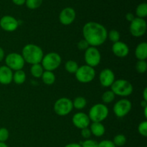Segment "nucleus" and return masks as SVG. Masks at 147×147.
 Here are the masks:
<instances>
[{
	"mask_svg": "<svg viewBox=\"0 0 147 147\" xmlns=\"http://www.w3.org/2000/svg\"><path fill=\"white\" fill-rule=\"evenodd\" d=\"M83 35L92 47L102 45L108 38V32L106 27L96 22H88L83 27Z\"/></svg>",
	"mask_w": 147,
	"mask_h": 147,
	"instance_id": "nucleus-1",
	"label": "nucleus"
},
{
	"mask_svg": "<svg viewBox=\"0 0 147 147\" xmlns=\"http://www.w3.org/2000/svg\"><path fill=\"white\" fill-rule=\"evenodd\" d=\"M22 56L25 63L34 65L41 63L44 53L40 46L34 44H27L23 47Z\"/></svg>",
	"mask_w": 147,
	"mask_h": 147,
	"instance_id": "nucleus-2",
	"label": "nucleus"
},
{
	"mask_svg": "<svg viewBox=\"0 0 147 147\" xmlns=\"http://www.w3.org/2000/svg\"><path fill=\"white\" fill-rule=\"evenodd\" d=\"M111 91L113 92L115 95L126 97L129 96L133 93L134 88L131 83L127 80L124 79H119L113 82L111 86Z\"/></svg>",
	"mask_w": 147,
	"mask_h": 147,
	"instance_id": "nucleus-3",
	"label": "nucleus"
},
{
	"mask_svg": "<svg viewBox=\"0 0 147 147\" xmlns=\"http://www.w3.org/2000/svg\"><path fill=\"white\" fill-rule=\"evenodd\" d=\"M109 110L106 104L97 103L90 108L88 113V117L93 122H100L105 120L108 117Z\"/></svg>",
	"mask_w": 147,
	"mask_h": 147,
	"instance_id": "nucleus-4",
	"label": "nucleus"
},
{
	"mask_svg": "<svg viewBox=\"0 0 147 147\" xmlns=\"http://www.w3.org/2000/svg\"><path fill=\"white\" fill-rule=\"evenodd\" d=\"M62 62V58L60 55L57 53H49L43 56L41 61V65L45 70L52 71L56 70L60 65Z\"/></svg>",
	"mask_w": 147,
	"mask_h": 147,
	"instance_id": "nucleus-5",
	"label": "nucleus"
},
{
	"mask_svg": "<svg viewBox=\"0 0 147 147\" xmlns=\"http://www.w3.org/2000/svg\"><path fill=\"white\" fill-rule=\"evenodd\" d=\"M75 75L78 82L82 83H88L94 80L96 77V70L94 67L85 65L79 67Z\"/></svg>",
	"mask_w": 147,
	"mask_h": 147,
	"instance_id": "nucleus-6",
	"label": "nucleus"
},
{
	"mask_svg": "<svg viewBox=\"0 0 147 147\" xmlns=\"http://www.w3.org/2000/svg\"><path fill=\"white\" fill-rule=\"evenodd\" d=\"M73 109V101L66 97L57 99L54 104V111L60 116H67L72 111Z\"/></svg>",
	"mask_w": 147,
	"mask_h": 147,
	"instance_id": "nucleus-7",
	"label": "nucleus"
},
{
	"mask_svg": "<svg viewBox=\"0 0 147 147\" xmlns=\"http://www.w3.org/2000/svg\"><path fill=\"white\" fill-rule=\"evenodd\" d=\"M5 63L6 66L11 69V70H22L24 66V59L21 54L17 53H11L7 55L5 57Z\"/></svg>",
	"mask_w": 147,
	"mask_h": 147,
	"instance_id": "nucleus-8",
	"label": "nucleus"
},
{
	"mask_svg": "<svg viewBox=\"0 0 147 147\" xmlns=\"http://www.w3.org/2000/svg\"><path fill=\"white\" fill-rule=\"evenodd\" d=\"M84 59L87 65L94 67L100 64L101 60V55L97 47L90 46L85 51Z\"/></svg>",
	"mask_w": 147,
	"mask_h": 147,
	"instance_id": "nucleus-9",
	"label": "nucleus"
},
{
	"mask_svg": "<svg viewBox=\"0 0 147 147\" xmlns=\"http://www.w3.org/2000/svg\"><path fill=\"white\" fill-rule=\"evenodd\" d=\"M147 24L144 19L135 17L134 20L131 22L129 31L131 34L136 37H142L146 32Z\"/></svg>",
	"mask_w": 147,
	"mask_h": 147,
	"instance_id": "nucleus-10",
	"label": "nucleus"
},
{
	"mask_svg": "<svg viewBox=\"0 0 147 147\" xmlns=\"http://www.w3.org/2000/svg\"><path fill=\"white\" fill-rule=\"evenodd\" d=\"M132 108L131 102L126 98L118 100L113 106V112L118 118H123L129 114Z\"/></svg>",
	"mask_w": 147,
	"mask_h": 147,
	"instance_id": "nucleus-11",
	"label": "nucleus"
},
{
	"mask_svg": "<svg viewBox=\"0 0 147 147\" xmlns=\"http://www.w3.org/2000/svg\"><path fill=\"white\" fill-rule=\"evenodd\" d=\"M19 22L12 16L5 15L0 20V27L6 32H14L18 28Z\"/></svg>",
	"mask_w": 147,
	"mask_h": 147,
	"instance_id": "nucleus-12",
	"label": "nucleus"
},
{
	"mask_svg": "<svg viewBox=\"0 0 147 147\" xmlns=\"http://www.w3.org/2000/svg\"><path fill=\"white\" fill-rule=\"evenodd\" d=\"M72 122L76 128L81 130L90 126V120L88 117V115L83 112H78L73 116Z\"/></svg>",
	"mask_w": 147,
	"mask_h": 147,
	"instance_id": "nucleus-13",
	"label": "nucleus"
},
{
	"mask_svg": "<svg viewBox=\"0 0 147 147\" xmlns=\"http://www.w3.org/2000/svg\"><path fill=\"white\" fill-rule=\"evenodd\" d=\"M76 17V13L72 7H66L63 9L59 15L60 22L63 25H70L74 22Z\"/></svg>",
	"mask_w": 147,
	"mask_h": 147,
	"instance_id": "nucleus-14",
	"label": "nucleus"
},
{
	"mask_svg": "<svg viewBox=\"0 0 147 147\" xmlns=\"http://www.w3.org/2000/svg\"><path fill=\"white\" fill-rule=\"evenodd\" d=\"M115 74L109 68H105L100 71L99 74V81L103 87H111L115 81Z\"/></svg>",
	"mask_w": 147,
	"mask_h": 147,
	"instance_id": "nucleus-15",
	"label": "nucleus"
},
{
	"mask_svg": "<svg viewBox=\"0 0 147 147\" xmlns=\"http://www.w3.org/2000/svg\"><path fill=\"white\" fill-rule=\"evenodd\" d=\"M112 52L116 57L123 58L129 55V47L127 44L123 42L119 41L113 43L112 46Z\"/></svg>",
	"mask_w": 147,
	"mask_h": 147,
	"instance_id": "nucleus-16",
	"label": "nucleus"
},
{
	"mask_svg": "<svg viewBox=\"0 0 147 147\" xmlns=\"http://www.w3.org/2000/svg\"><path fill=\"white\" fill-rule=\"evenodd\" d=\"M13 72L7 66H0V83L9 85L12 82Z\"/></svg>",
	"mask_w": 147,
	"mask_h": 147,
	"instance_id": "nucleus-17",
	"label": "nucleus"
},
{
	"mask_svg": "<svg viewBox=\"0 0 147 147\" xmlns=\"http://www.w3.org/2000/svg\"><path fill=\"white\" fill-rule=\"evenodd\" d=\"M90 130L91 132V134L96 137H100L103 136L106 132V128L104 125L100 122H93V123L90 124Z\"/></svg>",
	"mask_w": 147,
	"mask_h": 147,
	"instance_id": "nucleus-18",
	"label": "nucleus"
},
{
	"mask_svg": "<svg viewBox=\"0 0 147 147\" xmlns=\"http://www.w3.org/2000/svg\"><path fill=\"white\" fill-rule=\"evenodd\" d=\"M135 55L139 60H146L147 58V43L146 42L139 43L136 46Z\"/></svg>",
	"mask_w": 147,
	"mask_h": 147,
	"instance_id": "nucleus-19",
	"label": "nucleus"
},
{
	"mask_svg": "<svg viewBox=\"0 0 147 147\" xmlns=\"http://www.w3.org/2000/svg\"><path fill=\"white\" fill-rule=\"evenodd\" d=\"M41 78L43 83L47 86H51L54 84L56 80L55 75L54 74V73L52 71H47V70L44 71Z\"/></svg>",
	"mask_w": 147,
	"mask_h": 147,
	"instance_id": "nucleus-20",
	"label": "nucleus"
},
{
	"mask_svg": "<svg viewBox=\"0 0 147 147\" xmlns=\"http://www.w3.org/2000/svg\"><path fill=\"white\" fill-rule=\"evenodd\" d=\"M26 78H27V76H26L24 70H17V71L14 72V73H13L12 81H14L16 84L21 85L25 82Z\"/></svg>",
	"mask_w": 147,
	"mask_h": 147,
	"instance_id": "nucleus-21",
	"label": "nucleus"
},
{
	"mask_svg": "<svg viewBox=\"0 0 147 147\" xmlns=\"http://www.w3.org/2000/svg\"><path fill=\"white\" fill-rule=\"evenodd\" d=\"M30 73L33 77L39 78L42 76L43 73H44V68L40 63L32 65L31 68H30Z\"/></svg>",
	"mask_w": 147,
	"mask_h": 147,
	"instance_id": "nucleus-22",
	"label": "nucleus"
},
{
	"mask_svg": "<svg viewBox=\"0 0 147 147\" xmlns=\"http://www.w3.org/2000/svg\"><path fill=\"white\" fill-rule=\"evenodd\" d=\"M86 105H87V100L83 96L76 97L73 101V108L77 110H82L86 107Z\"/></svg>",
	"mask_w": 147,
	"mask_h": 147,
	"instance_id": "nucleus-23",
	"label": "nucleus"
},
{
	"mask_svg": "<svg viewBox=\"0 0 147 147\" xmlns=\"http://www.w3.org/2000/svg\"><path fill=\"white\" fill-rule=\"evenodd\" d=\"M79 66L78 65L77 62L75 61V60H70L68 61H67L65 64V69L67 72H68L69 73H76L77 70L78 69Z\"/></svg>",
	"mask_w": 147,
	"mask_h": 147,
	"instance_id": "nucleus-24",
	"label": "nucleus"
},
{
	"mask_svg": "<svg viewBox=\"0 0 147 147\" xmlns=\"http://www.w3.org/2000/svg\"><path fill=\"white\" fill-rule=\"evenodd\" d=\"M136 14L137 17L139 18H145L147 16V4L146 3L144 2L142 4H139L136 7Z\"/></svg>",
	"mask_w": 147,
	"mask_h": 147,
	"instance_id": "nucleus-25",
	"label": "nucleus"
},
{
	"mask_svg": "<svg viewBox=\"0 0 147 147\" xmlns=\"http://www.w3.org/2000/svg\"><path fill=\"white\" fill-rule=\"evenodd\" d=\"M115 96L116 95L113 93V91L111 90H107V91L104 92L102 95V100L105 104H109L113 102L115 99Z\"/></svg>",
	"mask_w": 147,
	"mask_h": 147,
	"instance_id": "nucleus-26",
	"label": "nucleus"
},
{
	"mask_svg": "<svg viewBox=\"0 0 147 147\" xmlns=\"http://www.w3.org/2000/svg\"><path fill=\"white\" fill-rule=\"evenodd\" d=\"M112 142H113V144L116 147L123 146L126 143V137L123 134H117L114 136L113 140Z\"/></svg>",
	"mask_w": 147,
	"mask_h": 147,
	"instance_id": "nucleus-27",
	"label": "nucleus"
},
{
	"mask_svg": "<svg viewBox=\"0 0 147 147\" xmlns=\"http://www.w3.org/2000/svg\"><path fill=\"white\" fill-rule=\"evenodd\" d=\"M43 0H26L25 4L30 9H36L42 4Z\"/></svg>",
	"mask_w": 147,
	"mask_h": 147,
	"instance_id": "nucleus-28",
	"label": "nucleus"
},
{
	"mask_svg": "<svg viewBox=\"0 0 147 147\" xmlns=\"http://www.w3.org/2000/svg\"><path fill=\"white\" fill-rule=\"evenodd\" d=\"M120 32L116 30H111L109 32H108V38L109 39L110 41L113 42V43L120 41L119 40H120Z\"/></svg>",
	"mask_w": 147,
	"mask_h": 147,
	"instance_id": "nucleus-29",
	"label": "nucleus"
},
{
	"mask_svg": "<svg viewBox=\"0 0 147 147\" xmlns=\"http://www.w3.org/2000/svg\"><path fill=\"white\" fill-rule=\"evenodd\" d=\"M136 70L139 73H144L147 70V63L146 60H138L136 64Z\"/></svg>",
	"mask_w": 147,
	"mask_h": 147,
	"instance_id": "nucleus-30",
	"label": "nucleus"
},
{
	"mask_svg": "<svg viewBox=\"0 0 147 147\" xmlns=\"http://www.w3.org/2000/svg\"><path fill=\"white\" fill-rule=\"evenodd\" d=\"M9 137V132L6 128H0V142L5 143Z\"/></svg>",
	"mask_w": 147,
	"mask_h": 147,
	"instance_id": "nucleus-31",
	"label": "nucleus"
},
{
	"mask_svg": "<svg viewBox=\"0 0 147 147\" xmlns=\"http://www.w3.org/2000/svg\"><path fill=\"white\" fill-rule=\"evenodd\" d=\"M138 131L139 133L142 135L144 137H146L147 136V121H142V123H139V126H138Z\"/></svg>",
	"mask_w": 147,
	"mask_h": 147,
	"instance_id": "nucleus-32",
	"label": "nucleus"
},
{
	"mask_svg": "<svg viewBox=\"0 0 147 147\" xmlns=\"http://www.w3.org/2000/svg\"><path fill=\"white\" fill-rule=\"evenodd\" d=\"M98 143L96 141L90 139H86L84 142L80 144L82 147H98Z\"/></svg>",
	"mask_w": 147,
	"mask_h": 147,
	"instance_id": "nucleus-33",
	"label": "nucleus"
},
{
	"mask_svg": "<svg viewBox=\"0 0 147 147\" xmlns=\"http://www.w3.org/2000/svg\"><path fill=\"white\" fill-rule=\"evenodd\" d=\"M77 47L80 50H81V51H86V50L90 47V45H89V44L88 43V42L83 39V40H80V41L78 42Z\"/></svg>",
	"mask_w": 147,
	"mask_h": 147,
	"instance_id": "nucleus-34",
	"label": "nucleus"
},
{
	"mask_svg": "<svg viewBox=\"0 0 147 147\" xmlns=\"http://www.w3.org/2000/svg\"><path fill=\"white\" fill-rule=\"evenodd\" d=\"M98 147H116L113 142L111 140H103L99 142Z\"/></svg>",
	"mask_w": 147,
	"mask_h": 147,
	"instance_id": "nucleus-35",
	"label": "nucleus"
},
{
	"mask_svg": "<svg viewBox=\"0 0 147 147\" xmlns=\"http://www.w3.org/2000/svg\"><path fill=\"white\" fill-rule=\"evenodd\" d=\"M80 134H81L82 137L85 139H89L92 135L90 129L88 127L81 129V133H80Z\"/></svg>",
	"mask_w": 147,
	"mask_h": 147,
	"instance_id": "nucleus-36",
	"label": "nucleus"
},
{
	"mask_svg": "<svg viewBox=\"0 0 147 147\" xmlns=\"http://www.w3.org/2000/svg\"><path fill=\"white\" fill-rule=\"evenodd\" d=\"M126 20H127V21L131 22L133 21V20L135 19V16L134 15V14H132V13L129 12V13H127V14H126Z\"/></svg>",
	"mask_w": 147,
	"mask_h": 147,
	"instance_id": "nucleus-37",
	"label": "nucleus"
},
{
	"mask_svg": "<svg viewBox=\"0 0 147 147\" xmlns=\"http://www.w3.org/2000/svg\"><path fill=\"white\" fill-rule=\"evenodd\" d=\"M11 1H12V2L14 3V4H16V5L21 6L25 4L26 0H11Z\"/></svg>",
	"mask_w": 147,
	"mask_h": 147,
	"instance_id": "nucleus-38",
	"label": "nucleus"
},
{
	"mask_svg": "<svg viewBox=\"0 0 147 147\" xmlns=\"http://www.w3.org/2000/svg\"><path fill=\"white\" fill-rule=\"evenodd\" d=\"M64 147H82L80 144L78 143H70L68 144L65 145Z\"/></svg>",
	"mask_w": 147,
	"mask_h": 147,
	"instance_id": "nucleus-39",
	"label": "nucleus"
},
{
	"mask_svg": "<svg viewBox=\"0 0 147 147\" xmlns=\"http://www.w3.org/2000/svg\"><path fill=\"white\" fill-rule=\"evenodd\" d=\"M4 58V51L2 47H0V62L2 61Z\"/></svg>",
	"mask_w": 147,
	"mask_h": 147,
	"instance_id": "nucleus-40",
	"label": "nucleus"
},
{
	"mask_svg": "<svg viewBox=\"0 0 147 147\" xmlns=\"http://www.w3.org/2000/svg\"><path fill=\"white\" fill-rule=\"evenodd\" d=\"M143 100L147 101V88H145L143 91Z\"/></svg>",
	"mask_w": 147,
	"mask_h": 147,
	"instance_id": "nucleus-41",
	"label": "nucleus"
},
{
	"mask_svg": "<svg viewBox=\"0 0 147 147\" xmlns=\"http://www.w3.org/2000/svg\"><path fill=\"white\" fill-rule=\"evenodd\" d=\"M141 106H142L143 108H145V107H147V101L146 100H142V102H141Z\"/></svg>",
	"mask_w": 147,
	"mask_h": 147,
	"instance_id": "nucleus-42",
	"label": "nucleus"
},
{
	"mask_svg": "<svg viewBox=\"0 0 147 147\" xmlns=\"http://www.w3.org/2000/svg\"><path fill=\"white\" fill-rule=\"evenodd\" d=\"M0 147H9L7 144L4 142H0Z\"/></svg>",
	"mask_w": 147,
	"mask_h": 147,
	"instance_id": "nucleus-43",
	"label": "nucleus"
},
{
	"mask_svg": "<svg viewBox=\"0 0 147 147\" xmlns=\"http://www.w3.org/2000/svg\"><path fill=\"white\" fill-rule=\"evenodd\" d=\"M144 116H145V118H147V113H146V111H147V107H145V108H144Z\"/></svg>",
	"mask_w": 147,
	"mask_h": 147,
	"instance_id": "nucleus-44",
	"label": "nucleus"
}]
</instances>
